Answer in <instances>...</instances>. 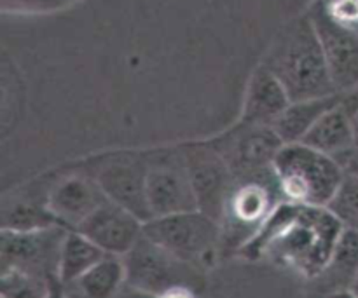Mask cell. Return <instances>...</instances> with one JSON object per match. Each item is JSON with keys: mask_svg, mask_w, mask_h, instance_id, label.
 Masks as SVG:
<instances>
[{"mask_svg": "<svg viewBox=\"0 0 358 298\" xmlns=\"http://www.w3.org/2000/svg\"><path fill=\"white\" fill-rule=\"evenodd\" d=\"M226 159L234 178H250L273 171L276 156L285 143L273 126L240 122L217 138L210 140Z\"/></svg>", "mask_w": 358, "mask_h": 298, "instance_id": "9", "label": "cell"}, {"mask_svg": "<svg viewBox=\"0 0 358 298\" xmlns=\"http://www.w3.org/2000/svg\"><path fill=\"white\" fill-rule=\"evenodd\" d=\"M122 262L126 281L152 295H159L175 286H187L199 293L205 286V271L180 260L150 241L145 234L122 257Z\"/></svg>", "mask_w": 358, "mask_h": 298, "instance_id": "6", "label": "cell"}, {"mask_svg": "<svg viewBox=\"0 0 358 298\" xmlns=\"http://www.w3.org/2000/svg\"><path fill=\"white\" fill-rule=\"evenodd\" d=\"M107 257L100 246L79 230H66L58 262V281L62 285L76 281Z\"/></svg>", "mask_w": 358, "mask_h": 298, "instance_id": "21", "label": "cell"}, {"mask_svg": "<svg viewBox=\"0 0 358 298\" xmlns=\"http://www.w3.org/2000/svg\"><path fill=\"white\" fill-rule=\"evenodd\" d=\"M0 225L2 230L10 232H34L62 227L49 211L45 198L35 199L31 195H14L13 199H3Z\"/></svg>", "mask_w": 358, "mask_h": 298, "instance_id": "20", "label": "cell"}, {"mask_svg": "<svg viewBox=\"0 0 358 298\" xmlns=\"http://www.w3.org/2000/svg\"><path fill=\"white\" fill-rule=\"evenodd\" d=\"M308 13L320 38L336 93L358 89V33L331 20L318 0Z\"/></svg>", "mask_w": 358, "mask_h": 298, "instance_id": "12", "label": "cell"}, {"mask_svg": "<svg viewBox=\"0 0 358 298\" xmlns=\"http://www.w3.org/2000/svg\"><path fill=\"white\" fill-rule=\"evenodd\" d=\"M45 298H66L65 290H63V285L58 281V278L51 279V285H49V292Z\"/></svg>", "mask_w": 358, "mask_h": 298, "instance_id": "28", "label": "cell"}, {"mask_svg": "<svg viewBox=\"0 0 358 298\" xmlns=\"http://www.w3.org/2000/svg\"><path fill=\"white\" fill-rule=\"evenodd\" d=\"M283 201L327 208L345 180V167L336 157L304 143L283 145L273 164Z\"/></svg>", "mask_w": 358, "mask_h": 298, "instance_id": "3", "label": "cell"}, {"mask_svg": "<svg viewBox=\"0 0 358 298\" xmlns=\"http://www.w3.org/2000/svg\"><path fill=\"white\" fill-rule=\"evenodd\" d=\"M262 65L282 80L292 101L338 94L310 13L294 17L280 28Z\"/></svg>", "mask_w": 358, "mask_h": 298, "instance_id": "2", "label": "cell"}, {"mask_svg": "<svg viewBox=\"0 0 358 298\" xmlns=\"http://www.w3.org/2000/svg\"><path fill=\"white\" fill-rule=\"evenodd\" d=\"M343 229L331 209L283 201L238 253L248 260L266 257L315 279L331 260Z\"/></svg>", "mask_w": 358, "mask_h": 298, "instance_id": "1", "label": "cell"}, {"mask_svg": "<svg viewBox=\"0 0 358 298\" xmlns=\"http://www.w3.org/2000/svg\"><path fill=\"white\" fill-rule=\"evenodd\" d=\"M343 167H345L346 173L357 174L358 177V147L352 150V152L346 156V161H343Z\"/></svg>", "mask_w": 358, "mask_h": 298, "instance_id": "27", "label": "cell"}, {"mask_svg": "<svg viewBox=\"0 0 358 298\" xmlns=\"http://www.w3.org/2000/svg\"><path fill=\"white\" fill-rule=\"evenodd\" d=\"M62 7V0H0L3 14H45Z\"/></svg>", "mask_w": 358, "mask_h": 298, "instance_id": "24", "label": "cell"}, {"mask_svg": "<svg viewBox=\"0 0 358 298\" xmlns=\"http://www.w3.org/2000/svg\"><path fill=\"white\" fill-rule=\"evenodd\" d=\"M301 143L336 157L338 161L348 156L355 149V136H353L350 112L346 110L345 105L338 103L325 112Z\"/></svg>", "mask_w": 358, "mask_h": 298, "instance_id": "16", "label": "cell"}, {"mask_svg": "<svg viewBox=\"0 0 358 298\" xmlns=\"http://www.w3.org/2000/svg\"><path fill=\"white\" fill-rule=\"evenodd\" d=\"M352 290H353V292L357 293V297H358V279H357V281H355V285L352 286Z\"/></svg>", "mask_w": 358, "mask_h": 298, "instance_id": "31", "label": "cell"}, {"mask_svg": "<svg viewBox=\"0 0 358 298\" xmlns=\"http://www.w3.org/2000/svg\"><path fill=\"white\" fill-rule=\"evenodd\" d=\"M290 101L292 100L282 80L261 63L248 79L240 122L273 126Z\"/></svg>", "mask_w": 358, "mask_h": 298, "instance_id": "15", "label": "cell"}, {"mask_svg": "<svg viewBox=\"0 0 358 298\" xmlns=\"http://www.w3.org/2000/svg\"><path fill=\"white\" fill-rule=\"evenodd\" d=\"M157 298H198V292L192 288H187V286H175V288L159 293Z\"/></svg>", "mask_w": 358, "mask_h": 298, "instance_id": "26", "label": "cell"}, {"mask_svg": "<svg viewBox=\"0 0 358 298\" xmlns=\"http://www.w3.org/2000/svg\"><path fill=\"white\" fill-rule=\"evenodd\" d=\"M51 279L21 271H2L0 298H45Z\"/></svg>", "mask_w": 358, "mask_h": 298, "instance_id": "22", "label": "cell"}, {"mask_svg": "<svg viewBox=\"0 0 358 298\" xmlns=\"http://www.w3.org/2000/svg\"><path fill=\"white\" fill-rule=\"evenodd\" d=\"M66 230L65 227L34 232L0 230V267L2 271H21L45 279L56 278Z\"/></svg>", "mask_w": 358, "mask_h": 298, "instance_id": "11", "label": "cell"}, {"mask_svg": "<svg viewBox=\"0 0 358 298\" xmlns=\"http://www.w3.org/2000/svg\"><path fill=\"white\" fill-rule=\"evenodd\" d=\"M341 94H334V96H325V98H311V100H297L290 101L289 107L285 108L282 115L276 119L273 124V129L276 135L282 138L285 145L290 143H301L304 136L310 133V129L317 124L318 119L336 107L339 101Z\"/></svg>", "mask_w": 358, "mask_h": 298, "instance_id": "18", "label": "cell"}, {"mask_svg": "<svg viewBox=\"0 0 358 298\" xmlns=\"http://www.w3.org/2000/svg\"><path fill=\"white\" fill-rule=\"evenodd\" d=\"M126 281L122 257L107 255L91 271L76 281L63 285L66 298H114Z\"/></svg>", "mask_w": 358, "mask_h": 298, "instance_id": "19", "label": "cell"}, {"mask_svg": "<svg viewBox=\"0 0 358 298\" xmlns=\"http://www.w3.org/2000/svg\"><path fill=\"white\" fill-rule=\"evenodd\" d=\"M114 298H157V295H152V293L136 288V286L124 281L121 288H119V292L114 295Z\"/></svg>", "mask_w": 358, "mask_h": 298, "instance_id": "25", "label": "cell"}, {"mask_svg": "<svg viewBox=\"0 0 358 298\" xmlns=\"http://www.w3.org/2000/svg\"><path fill=\"white\" fill-rule=\"evenodd\" d=\"M283 202L275 171L261 177L238 178L227 198L222 216L224 243L240 250Z\"/></svg>", "mask_w": 358, "mask_h": 298, "instance_id": "5", "label": "cell"}, {"mask_svg": "<svg viewBox=\"0 0 358 298\" xmlns=\"http://www.w3.org/2000/svg\"><path fill=\"white\" fill-rule=\"evenodd\" d=\"M358 279V230L343 229L331 260L322 274L313 281H320L325 297L339 290H350Z\"/></svg>", "mask_w": 358, "mask_h": 298, "instance_id": "17", "label": "cell"}, {"mask_svg": "<svg viewBox=\"0 0 358 298\" xmlns=\"http://www.w3.org/2000/svg\"><path fill=\"white\" fill-rule=\"evenodd\" d=\"M86 166L108 201L131 211L143 223L152 218L145 191L149 152H114L90 159Z\"/></svg>", "mask_w": 358, "mask_h": 298, "instance_id": "7", "label": "cell"}, {"mask_svg": "<svg viewBox=\"0 0 358 298\" xmlns=\"http://www.w3.org/2000/svg\"><path fill=\"white\" fill-rule=\"evenodd\" d=\"M325 298H358V297L357 293L350 288V290H339V292L331 293V295H327Z\"/></svg>", "mask_w": 358, "mask_h": 298, "instance_id": "29", "label": "cell"}, {"mask_svg": "<svg viewBox=\"0 0 358 298\" xmlns=\"http://www.w3.org/2000/svg\"><path fill=\"white\" fill-rule=\"evenodd\" d=\"M107 195L87 171H73L52 181L45 192V204L58 223L69 230H77L80 223L93 215Z\"/></svg>", "mask_w": 358, "mask_h": 298, "instance_id": "13", "label": "cell"}, {"mask_svg": "<svg viewBox=\"0 0 358 298\" xmlns=\"http://www.w3.org/2000/svg\"><path fill=\"white\" fill-rule=\"evenodd\" d=\"M77 230L107 255L124 257L142 237L143 222L122 206L105 201Z\"/></svg>", "mask_w": 358, "mask_h": 298, "instance_id": "14", "label": "cell"}, {"mask_svg": "<svg viewBox=\"0 0 358 298\" xmlns=\"http://www.w3.org/2000/svg\"><path fill=\"white\" fill-rule=\"evenodd\" d=\"M327 209L346 229L358 230V177L346 173L341 187L338 188Z\"/></svg>", "mask_w": 358, "mask_h": 298, "instance_id": "23", "label": "cell"}, {"mask_svg": "<svg viewBox=\"0 0 358 298\" xmlns=\"http://www.w3.org/2000/svg\"><path fill=\"white\" fill-rule=\"evenodd\" d=\"M62 2H63V6H69V3L76 2V0H62Z\"/></svg>", "mask_w": 358, "mask_h": 298, "instance_id": "32", "label": "cell"}, {"mask_svg": "<svg viewBox=\"0 0 358 298\" xmlns=\"http://www.w3.org/2000/svg\"><path fill=\"white\" fill-rule=\"evenodd\" d=\"M145 191L152 218L198 209L182 147L149 152Z\"/></svg>", "mask_w": 358, "mask_h": 298, "instance_id": "8", "label": "cell"}, {"mask_svg": "<svg viewBox=\"0 0 358 298\" xmlns=\"http://www.w3.org/2000/svg\"><path fill=\"white\" fill-rule=\"evenodd\" d=\"M350 119H352L353 136H355V147H358V107L353 112H350Z\"/></svg>", "mask_w": 358, "mask_h": 298, "instance_id": "30", "label": "cell"}, {"mask_svg": "<svg viewBox=\"0 0 358 298\" xmlns=\"http://www.w3.org/2000/svg\"><path fill=\"white\" fill-rule=\"evenodd\" d=\"M143 234L175 257L205 272L215 265L224 246L222 225L199 209L150 218L143 223Z\"/></svg>", "mask_w": 358, "mask_h": 298, "instance_id": "4", "label": "cell"}, {"mask_svg": "<svg viewBox=\"0 0 358 298\" xmlns=\"http://www.w3.org/2000/svg\"><path fill=\"white\" fill-rule=\"evenodd\" d=\"M184 150L187 173L194 188L199 211L222 222L227 198L233 188V171L219 150L208 142H191L180 145Z\"/></svg>", "mask_w": 358, "mask_h": 298, "instance_id": "10", "label": "cell"}]
</instances>
